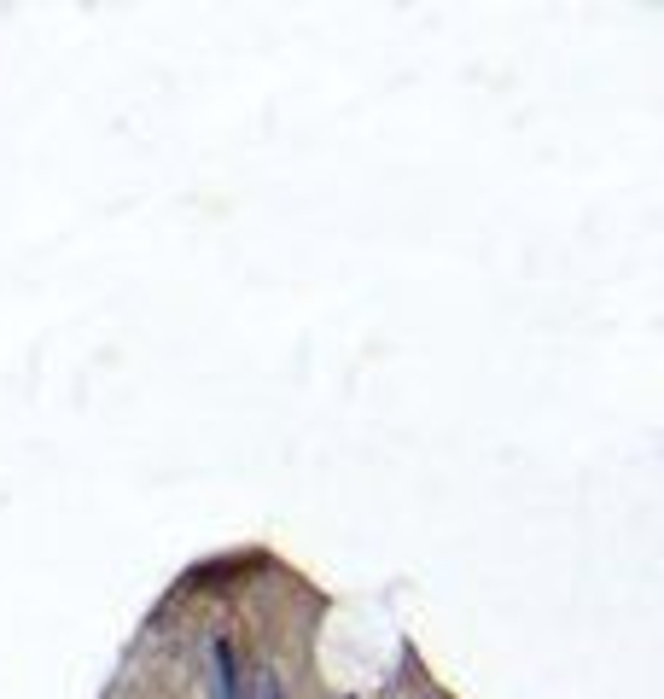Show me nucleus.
<instances>
[{
  "mask_svg": "<svg viewBox=\"0 0 664 699\" xmlns=\"http://www.w3.org/2000/svg\"><path fill=\"white\" fill-rule=\"evenodd\" d=\"M210 665H216V699H239V665L228 641H210Z\"/></svg>",
  "mask_w": 664,
  "mask_h": 699,
  "instance_id": "obj_1",
  "label": "nucleus"
},
{
  "mask_svg": "<svg viewBox=\"0 0 664 699\" xmlns=\"http://www.w3.org/2000/svg\"><path fill=\"white\" fill-rule=\"evenodd\" d=\"M239 699H286V694H280V676L263 665V670H251V676L239 682Z\"/></svg>",
  "mask_w": 664,
  "mask_h": 699,
  "instance_id": "obj_2",
  "label": "nucleus"
}]
</instances>
